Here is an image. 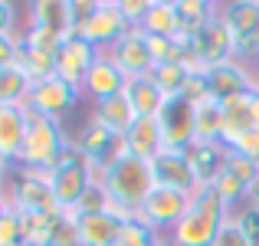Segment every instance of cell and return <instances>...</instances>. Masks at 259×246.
Wrapping results in <instances>:
<instances>
[{
	"label": "cell",
	"mask_w": 259,
	"mask_h": 246,
	"mask_svg": "<svg viewBox=\"0 0 259 246\" xmlns=\"http://www.w3.org/2000/svg\"><path fill=\"white\" fill-rule=\"evenodd\" d=\"M92 171V184H102L108 194V214H115L118 220H135L138 207L154 187L151 164L121 154L115 161H89Z\"/></svg>",
	"instance_id": "6da1fadb"
},
{
	"label": "cell",
	"mask_w": 259,
	"mask_h": 246,
	"mask_svg": "<svg viewBox=\"0 0 259 246\" xmlns=\"http://www.w3.org/2000/svg\"><path fill=\"white\" fill-rule=\"evenodd\" d=\"M230 214L233 210L213 194V187H197L190 194V203L184 210V217L167 233V243L171 246H213L217 233L230 220Z\"/></svg>",
	"instance_id": "7a4b0ae2"
},
{
	"label": "cell",
	"mask_w": 259,
	"mask_h": 246,
	"mask_svg": "<svg viewBox=\"0 0 259 246\" xmlns=\"http://www.w3.org/2000/svg\"><path fill=\"white\" fill-rule=\"evenodd\" d=\"M69 145H72V138L63 132L59 118H50V115H39L33 108H26V138H23V148H20V158H17L20 168L53 171Z\"/></svg>",
	"instance_id": "3957f363"
},
{
	"label": "cell",
	"mask_w": 259,
	"mask_h": 246,
	"mask_svg": "<svg viewBox=\"0 0 259 246\" xmlns=\"http://www.w3.org/2000/svg\"><path fill=\"white\" fill-rule=\"evenodd\" d=\"M4 197L20 214H59L63 210L56 200V190L50 184V174L46 171L20 168V164H13L10 174H7Z\"/></svg>",
	"instance_id": "277c9868"
},
{
	"label": "cell",
	"mask_w": 259,
	"mask_h": 246,
	"mask_svg": "<svg viewBox=\"0 0 259 246\" xmlns=\"http://www.w3.org/2000/svg\"><path fill=\"white\" fill-rule=\"evenodd\" d=\"M50 174V184L56 190V200L63 210H72L79 203V197L89 190L92 184V171H89V158L79 151V145L72 141L69 148L63 151V158L56 161V168L46 171Z\"/></svg>",
	"instance_id": "5b68a950"
},
{
	"label": "cell",
	"mask_w": 259,
	"mask_h": 246,
	"mask_svg": "<svg viewBox=\"0 0 259 246\" xmlns=\"http://www.w3.org/2000/svg\"><path fill=\"white\" fill-rule=\"evenodd\" d=\"M190 203V194H184V190H171V187H151V194L141 200L138 207V220L145 223L148 230H154V233H171L177 227V220L184 217V210H187Z\"/></svg>",
	"instance_id": "8992f818"
},
{
	"label": "cell",
	"mask_w": 259,
	"mask_h": 246,
	"mask_svg": "<svg viewBox=\"0 0 259 246\" xmlns=\"http://www.w3.org/2000/svg\"><path fill=\"white\" fill-rule=\"evenodd\" d=\"M128 30H132V26H128V20L121 17L118 0H95V7H92V13H89V20L79 26V36L89 39L95 50L108 53Z\"/></svg>",
	"instance_id": "52a82bcc"
},
{
	"label": "cell",
	"mask_w": 259,
	"mask_h": 246,
	"mask_svg": "<svg viewBox=\"0 0 259 246\" xmlns=\"http://www.w3.org/2000/svg\"><path fill=\"white\" fill-rule=\"evenodd\" d=\"M108 56H112L115 66L128 76V82L151 76V69H154L151 43H148V33L141 30V26H132V30H128L112 50H108Z\"/></svg>",
	"instance_id": "ba28073f"
},
{
	"label": "cell",
	"mask_w": 259,
	"mask_h": 246,
	"mask_svg": "<svg viewBox=\"0 0 259 246\" xmlns=\"http://www.w3.org/2000/svg\"><path fill=\"white\" fill-rule=\"evenodd\" d=\"M148 164H151L154 187H171V190H184V194H194L200 187L194 168H190L187 151H181V148H164V151L154 154Z\"/></svg>",
	"instance_id": "9c48e42d"
},
{
	"label": "cell",
	"mask_w": 259,
	"mask_h": 246,
	"mask_svg": "<svg viewBox=\"0 0 259 246\" xmlns=\"http://www.w3.org/2000/svg\"><path fill=\"white\" fill-rule=\"evenodd\" d=\"M79 95H82V89L69 86V82L59 79V76H50V79L36 82V86L30 89L26 108H33V112H39V115H50V118H63L79 102Z\"/></svg>",
	"instance_id": "30bf717a"
},
{
	"label": "cell",
	"mask_w": 259,
	"mask_h": 246,
	"mask_svg": "<svg viewBox=\"0 0 259 246\" xmlns=\"http://www.w3.org/2000/svg\"><path fill=\"white\" fill-rule=\"evenodd\" d=\"M99 53L102 50H95L89 39H82L79 33H72V36L56 50V76L66 79L69 86L82 89L89 69H92V63L99 59Z\"/></svg>",
	"instance_id": "8fae6325"
},
{
	"label": "cell",
	"mask_w": 259,
	"mask_h": 246,
	"mask_svg": "<svg viewBox=\"0 0 259 246\" xmlns=\"http://www.w3.org/2000/svg\"><path fill=\"white\" fill-rule=\"evenodd\" d=\"M207 86H210V95L223 105V102L236 99V95L259 89V82L253 76V69H249V63L230 59V63H220V66H213V69L207 72Z\"/></svg>",
	"instance_id": "7c38bea8"
},
{
	"label": "cell",
	"mask_w": 259,
	"mask_h": 246,
	"mask_svg": "<svg viewBox=\"0 0 259 246\" xmlns=\"http://www.w3.org/2000/svg\"><path fill=\"white\" fill-rule=\"evenodd\" d=\"M121 154L151 161L154 154L164 151V132H161V118H135V125L125 132V138L118 141Z\"/></svg>",
	"instance_id": "4fadbf2b"
},
{
	"label": "cell",
	"mask_w": 259,
	"mask_h": 246,
	"mask_svg": "<svg viewBox=\"0 0 259 246\" xmlns=\"http://www.w3.org/2000/svg\"><path fill=\"white\" fill-rule=\"evenodd\" d=\"M125 89H128V76L115 66V59L108 53H99V59L92 63V69H89V76L82 82V92L92 95V102H102V99L125 92Z\"/></svg>",
	"instance_id": "5bb4252c"
},
{
	"label": "cell",
	"mask_w": 259,
	"mask_h": 246,
	"mask_svg": "<svg viewBox=\"0 0 259 246\" xmlns=\"http://www.w3.org/2000/svg\"><path fill=\"white\" fill-rule=\"evenodd\" d=\"M184 151H187L190 168H194L197 184H200V187H210L213 177L220 174V171H227L230 148L223 145V141H190Z\"/></svg>",
	"instance_id": "9a60e30c"
},
{
	"label": "cell",
	"mask_w": 259,
	"mask_h": 246,
	"mask_svg": "<svg viewBox=\"0 0 259 246\" xmlns=\"http://www.w3.org/2000/svg\"><path fill=\"white\" fill-rule=\"evenodd\" d=\"M161 132L164 148H187L194 141V105L187 99H171L161 112Z\"/></svg>",
	"instance_id": "2e32d148"
},
{
	"label": "cell",
	"mask_w": 259,
	"mask_h": 246,
	"mask_svg": "<svg viewBox=\"0 0 259 246\" xmlns=\"http://www.w3.org/2000/svg\"><path fill=\"white\" fill-rule=\"evenodd\" d=\"M135 108H132V102H128V95L125 92H118V95H112V99H102V102H95L92 105V115H89V121H95L99 128H105L108 135H115V138H125V132L135 125Z\"/></svg>",
	"instance_id": "e0dca14e"
},
{
	"label": "cell",
	"mask_w": 259,
	"mask_h": 246,
	"mask_svg": "<svg viewBox=\"0 0 259 246\" xmlns=\"http://www.w3.org/2000/svg\"><path fill=\"white\" fill-rule=\"evenodd\" d=\"M194 39H197V50H200V59L210 66V69L220 66V63L236 59V39H233V33L227 30V23L220 20V13H217V17L207 23V30H203L200 36H194Z\"/></svg>",
	"instance_id": "ac0fdd59"
},
{
	"label": "cell",
	"mask_w": 259,
	"mask_h": 246,
	"mask_svg": "<svg viewBox=\"0 0 259 246\" xmlns=\"http://www.w3.org/2000/svg\"><path fill=\"white\" fill-rule=\"evenodd\" d=\"M26 138V105H4L0 108V161L13 168Z\"/></svg>",
	"instance_id": "d6986e66"
},
{
	"label": "cell",
	"mask_w": 259,
	"mask_h": 246,
	"mask_svg": "<svg viewBox=\"0 0 259 246\" xmlns=\"http://www.w3.org/2000/svg\"><path fill=\"white\" fill-rule=\"evenodd\" d=\"M30 26H43V30H53L63 39H69L76 33L72 0H36L30 7Z\"/></svg>",
	"instance_id": "ffe728a7"
},
{
	"label": "cell",
	"mask_w": 259,
	"mask_h": 246,
	"mask_svg": "<svg viewBox=\"0 0 259 246\" xmlns=\"http://www.w3.org/2000/svg\"><path fill=\"white\" fill-rule=\"evenodd\" d=\"M249 128H256V112H253V92H243L236 99L223 102V145H230L233 138L246 135Z\"/></svg>",
	"instance_id": "44dd1931"
},
{
	"label": "cell",
	"mask_w": 259,
	"mask_h": 246,
	"mask_svg": "<svg viewBox=\"0 0 259 246\" xmlns=\"http://www.w3.org/2000/svg\"><path fill=\"white\" fill-rule=\"evenodd\" d=\"M76 220H79V240H82V246H112L121 233V223H125L115 214H108V210L76 217Z\"/></svg>",
	"instance_id": "7402d4cb"
},
{
	"label": "cell",
	"mask_w": 259,
	"mask_h": 246,
	"mask_svg": "<svg viewBox=\"0 0 259 246\" xmlns=\"http://www.w3.org/2000/svg\"><path fill=\"white\" fill-rule=\"evenodd\" d=\"M125 95H128V102H132V108H135L138 118H161V112H164V105H167L164 92L151 82V76L132 79L128 89H125Z\"/></svg>",
	"instance_id": "603a6c76"
},
{
	"label": "cell",
	"mask_w": 259,
	"mask_h": 246,
	"mask_svg": "<svg viewBox=\"0 0 259 246\" xmlns=\"http://www.w3.org/2000/svg\"><path fill=\"white\" fill-rule=\"evenodd\" d=\"M194 141H223V105L213 95L194 102Z\"/></svg>",
	"instance_id": "cb8c5ba5"
},
{
	"label": "cell",
	"mask_w": 259,
	"mask_h": 246,
	"mask_svg": "<svg viewBox=\"0 0 259 246\" xmlns=\"http://www.w3.org/2000/svg\"><path fill=\"white\" fill-rule=\"evenodd\" d=\"M76 145L89 161H115L118 158V138L108 135L105 128H99L95 121H89L82 128V135L76 138Z\"/></svg>",
	"instance_id": "d4e9b609"
},
{
	"label": "cell",
	"mask_w": 259,
	"mask_h": 246,
	"mask_svg": "<svg viewBox=\"0 0 259 246\" xmlns=\"http://www.w3.org/2000/svg\"><path fill=\"white\" fill-rule=\"evenodd\" d=\"M141 30H145L148 36H181L177 4L174 0H151L145 20H141Z\"/></svg>",
	"instance_id": "484cf974"
},
{
	"label": "cell",
	"mask_w": 259,
	"mask_h": 246,
	"mask_svg": "<svg viewBox=\"0 0 259 246\" xmlns=\"http://www.w3.org/2000/svg\"><path fill=\"white\" fill-rule=\"evenodd\" d=\"M177 4V23H181V36H200L207 23L217 17V4L207 0H174Z\"/></svg>",
	"instance_id": "4316f807"
},
{
	"label": "cell",
	"mask_w": 259,
	"mask_h": 246,
	"mask_svg": "<svg viewBox=\"0 0 259 246\" xmlns=\"http://www.w3.org/2000/svg\"><path fill=\"white\" fill-rule=\"evenodd\" d=\"M17 69L30 79V86H36V82L56 76V56H53V53H43V50H33V46H26L23 39H20Z\"/></svg>",
	"instance_id": "83f0119b"
},
{
	"label": "cell",
	"mask_w": 259,
	"mask_h": 246,
	"mask_svg": "<svg viewBox=\"0 0 259 246\" xmlns=\"http://www.w3.org/2000/svg\"><path fill=\"white\" fill-rule=\"evenodd\" d=\"M187 79H190V72H187L184 63H161V66L151 69V82L164 92L167 102H171V99H184V86H187Z\"/></svg>",
	"instance_id": "f1b7e54d"
},
{
	"label": "cell",
	"mask_w": 259,
	"mask_h": 246,
	"mask_svg": "<svg viewBox=\"0 0 259 246\" xmlns=\"http://www.w3.org/2000/svg\"><path fill=\"white\" fill-rule=\"evenodd\" d=\"M30 89H33L30 79H26L17 66L4 69V72H0V108H4V105H26Z\"/></svg>",
	"instance_id": "f546056e"
},
{
	"label": "cell",
	"mask_w": 259,
	"mask_h": 246,
	"mask_svg": "<svg viewBox=\"0 0 259 246\" xmlns=\"http://www.w3.org/2000/svg\"><path fill=\"white\" fill-rule=\"evenodd\" d=\"M59 214H23V240L33 243V246H50Z\"/></svg>",
	"instance_id": "4dcf8cb0"
},
{
	"label": "cell",
	"mask_w": 259,
	"mask_h": 246,
	"mask_svg": "<svg viewBox=\"0 0 259 246\" xmlns=\"http://www.w3.org/2000/svg\"><path fill=\"white\" fill-rule=\"evenodd\" d=\"M210 187H213V194L220 197L230 210H233L240 200H246V190H249L246 184H243L236 174H230V171H220V174L213 177V184H210Z\"/></svg>",
	"instance_id": "1f68e13d"
},
{
	"label": "cell",
	"mask_w": 259,
	"mask_h": 246,
	"mask_svg": "<svg viewBox=\"0 0 259 246\" xmlns=\"http://www.w3.org/2000/svg\"><path fill=\"white\" fill-rule=\"evenodd\" d=\"M102 210H108V194L102 184H89V190L82 197H79V203L69 210L72 217H89V214H102Z\"/></svg>",
	"instance_id": "d6a6232c"
},
{
	"label": "cell",
	"mask_w": 259,
	"mask_h": 246,
	"mask_svg": "<svg viewBox=\"0 0 259 246\" xmlns=\"http://www.w3.org/2000/svg\"><path fill=\"white\" fill-rule=\"evenodd\" d=\"M17 243H23V214L7 207L0 217V246H17Z\"/></svg>",
	"instance_id": "836d02e7"
},
{
	"label": "cell",
	"mask_w": 259,
	"mask_h": 246,
	"mask_svg": "<svg viewBox=\"0 0 259 246\" xmlns=\"http://www.w3.org/2000/svg\"><path fill=\"white\" fill-rule=\"evenodd\" d=\"M50 246H82V240H79V220L69 214V210H63V214H59Z\"/></svg>",
	"instance_id": "e575fe53"
},
{
	"label": "cell",
	"mask_w": 259,
	"mask_h": 246,
	"mask_svg": "<svg viewBox=\"0 0 259 246\" xmlns=\"http://www.w3.org/2000/svg\"><path fill=\"white\" fill-rule=\"evenodd\" d=\"M227 171H230V174H236L243 184H246V187L259 181V161L246 158V154H236V151H230V158H227Z\"/></svg>",
	"instance_id": "d590c367"
},
{
	"label": "cell",
	"mask_w": 259,
	"mask_h": 246,
	"mask_svg": "<svg viewBox=\"0 0 259 246\" xmlns=\"http://www.w3.org/2000/svg\"><path fill=\"white\" fill-rule=\"evenodd\" d=\"M213 246H253V240H249L246 233L240 230V223H236V217L230 214V220L220 227V233H217Z\"/></svg>",
	"instance_id": "8d00e7d4"
},
{
	"label": "cell",
	"mask_w": 259,
	"mask_h": 246,
	"mask_svg": "<svg viewBox=\"0 0 259 246\" xmlns=\"http://www.w3.org/2000/svg\"><path fill=\"white\" fill-rule=\"evenodd\" d=\"M236 223H240V230L253 240V246H259V207H243V210H233Z\"/></svg>",
	"instance_id": "74e56055"
},
{
	"label": "cell",
	"mask_w": 259,
	"mask_h": 246,
	"mask_svg": "<svg viewBox=\"0 0 259 246\" xmlns=\"http://www.w3.org/2000/svg\"><path fill=\"white\" fill-rule=\"evenodd\" d=\"M230 151H236V154H246V158H253L259 161V128H249L246 135H240V138H233L230 141Z\"/></svg>",
	"instance_id": "f35d334b"
},
{
	"label": "cell",
	"mask_w": 259,
	"mask_h": 246,
	"mask_svg": "<svg viewBox=\"0 0 259 246\" xmlns=\"http://www.w3.org/2000/svg\"><path fill=\"white\" fill-rule=\"evenodd\" d=\"M17 53H20V33H10V36H0V72L17 66Z\"/></svg>",
	"instance_id": "ab89813d"
},
{
	"label": "cell",
	"mask_w": 259,
	"mask_h": 246,
	"mask_svg": "<svg viewBox=\"0 0 259 246\" xmlns=\"http://www.w3.org/2000/svg\"><path fill=\"white\" fill-rule=\"evenodd\" d=\"M148 4H151V0H118V10H121V17L128 20V26H141V20H145V13H148Z\"/></svg>",
	"instance_id": "60d3db41"
},
{
	"label": "cell",
	"mask_w": 259,
	"mask_h": 246,
	"mask_svg": "<svg viewBox=\"0 0 259 246\" xmlns=\"http://www.w3.org/2000/svg\"><path fill=\"white\" fill-rule=\"evenodd\" d=\"M10 33H17V10L10 0H0V36H10Z\"/></svg>",
	"instance_id": "b9f144b4"
},
{
	"label": "cell",
	"mask_w": 259,
	"mask_h": 246,
	"mask_svg": "<svg viewBox=\"0 0 259 246\" xmlns=\"http://www.w3.org/2000/svg\"><path fill=\"white\" fill-rule=\"evenodd\" d=\"M246 203H249V207H259V181H256V184H249V190H246Z\"/></svg>",
	"instance_id": "7bdbcfd3"
},
{
	"label": "cell",
	"mask_w": 259,
	"mask_h": 246,
	"mask_svg": "<svg viewBox=\"0 0 259 246\" xmlns=\"http://www.w3.org/2000/svg\"><path fill=\"white\" fill-rule=\"evenodd\" d=\"M7 174H10V164L0 161V194H4V187H7Z\"/></svg>",
	"instance_id": "ee69618b"
},
{
	"label": "cell",
	"mask_w": 259,
	"mask_h": 246,
	"mask_svg": "<svg viewBox=\"0 0 259 246\" xmlns=\"http://www.w3.org/2000/svg\"><path fill=\"white\" fill-rule=\"evenodd\" d=\"M249 69H253V76H256V82H259V53L253 56V63H249Z\"/></svg>",
	"instance_id": "f6af8a7d"
},
{
	"label": "cell",
	"mask_w": 259,
	"mask_h": 246,
	"mask_svg": "<svg viewBox=\"0 0 259 246\" xmlns=\"http://www.w3.org/2000/svg\"><path fill=\"white\" fill-rule=\"evenodd\" d=\"M7 207H10V203H7V197L0 194V217H4V210H7Z\"/></svg>",
	"instance_id": "bcb514c9"
},
{
	"label": "cell",
	"mask_w": 259,
	"mask_h": 246,
	"mask_svg": "<svg viewBox=\"0 0 259 246\" xmlns=\"http://www.w3.org/2000/svg\"><path fill=\"white\" fill-rule=\"evenodd\" d=\"M158 246H171V243H167V236H164V240H161V243H158Z\"/></svg>",
	"instance_id": "7dc6e473"
},
{
	"label": "cell",
	"mask_w": 259,
	"mask_h": 246,
	"mask_svg": "<svg viewBox=\"0 0 259 246\" xmlns=\"http://www.w3.org/2000/svg\"><path fill=\"white\" fill-rule=\"evenodd\" d=\"M17 246H33V243H26V240H23V243H17Z\"/></svg>",
	"instance_id": "c3c4849f"
}]
</instances>
